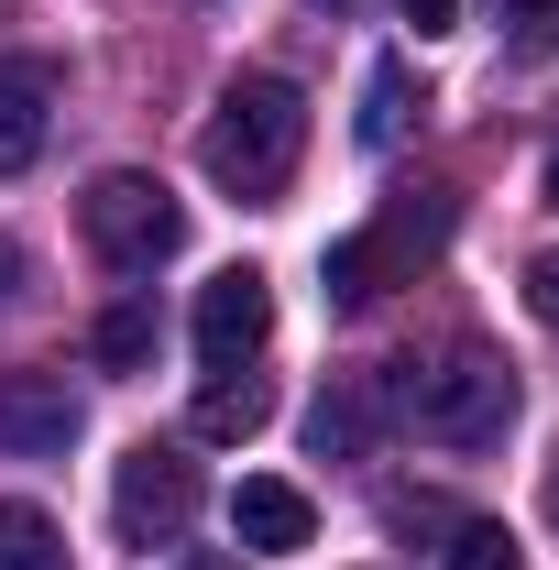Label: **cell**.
I'll return each instance as SVG.
<instances>
[{
    "instance_id": "6da1fadb",
    "label": "cell",
    "mask_w": 559,
    "mask_h": 570,
    "mask_svg": "<svg viewBox=\"0 0 559 570\" xmlns=\"http://www.w3.org/2000/svg\"><path fill=\"white\" fill-rule=\"evenodd\" d=\"M296 154H307V99H296L285 77H231L219 110H209V132H198L209 187H231V198H285Z\"/></svg>"
},
{
    "instance_id": "7a4b0ae2",
    "label": "cell",
    "mask_w": 559,
    "mask_h": 570,
    "mask_svg": "<svg viewBox=\"0 0 559 570\" xmlns=\"http://www.w3.org/2000/svg\"><path fill=\"white\" fill-rule=\"evenodd\" d=\"M395 417L418 428V439H439V450H493L516 428V362L483 352V341H450L439 362H406Z\"/></svg>"
},
{
    "instance_id": "3957f363",
    "label": "cell",
    "mask_w": 559,
    "mask_h": 570,
    "mask_svg": "<svg viewBox=\"0 0 559 570\" xmlns=\"http://www.w3.org/2000/svg\"><path fill=\"white\" fill-rule=\"evenodd\" d=\"M77 230H88V253H99L110 275H154V264L187 242V209L165 198V176H143V165H110V176H88V198H77Z\"/></svg>"
},
{
    "instance_id": "277c9868",
    "label": "cell",
    "mask_w": 559,
    "mask_h": 570,
    "mask_svg": "<svg viewBox=\"0 0 559 570\" xmlns=\"http://www.w3.org/2000/svg\"><path fill=\"white\" fill-rule=\"evenodd\" d=\"M198 461L176 450V439H143V450H121V483H110V527L133 538V549H176L187 527H198Z\"/></svg>"
},
{
    "instance_id": "5b68a950",
    "label": "cell",
    "mask_w": 559,
    "mask_h": 570,
    "mask_svg": "<svg viewBox=\"0 0 559 570\" xmlns=\"http://www.w3.org/2000/svg\"><path fill=\"white\" fill-rule=\"evenodd\" d=\"M439 230H450V209H439V198H428V209H384L373 230H351L341 253H330V307H373V296H384V275H395L406 253H428Z\"/></svg>"
},
{
    "instance_id": "8992f818",
    "label": "cell",
    "mask_w": 559,
    "mask_h": 570,
    "mask_svg": "<svg viewBox=\"0 0 559 570\" xmlns=\"http://www.w3.org/2000/svg\"><path fill=\"white\" fill-rule=\"evenodd\" d=\"M88 406L67 373H0V461H67Z\"/></svg>"
},
{
    "instance_id": "52a82bcc",
    "label": "cell",
    "mask_w": 559,
    "mask_h": 570,
    "mask_svg": "<svg viewBox=\"0 0 559 570\" xmlns=\"http://www.w3.org/2000/svg\"><path fill=\"white\" fill-rule=\"evenodd\" d=\"M264 341H275V285L253 275V264H231V275L198 285V362L209 373H242Z\"/></svg>"
},
{
    "instance_id": "ba28073f",
    "label": "cell",
    "mask_w": 559,
    "mask_h": 570,
    "mask_svg": "<svg viewBox=\"0 0 559 570\" xmlns=\"http://www.w3.org/2000/svg\"><path fill=\"white\" fill-rule=\"evenodd\" d=\"M384 417H395V384L384 373H330V395L307 406V450L318 461H362L384 439Z\"/></svg>"
},
{
    "instance_id": "9c48e42d",
    "label": "cell",
    "mask_w": 559,
    "mask_h": 570,
    "mask_svg": "<svg viewBox=\"0 0 559 570\" xmlns=\"http://www.w3.org/2000/svg\"><path fill=\"white\" fill-rule=\"evenodd\" d=\"M45 121H56V67L45 56H11L0 67V176H22L45 154Z\"/></svg>"
},
{
    "instance_id": "30bf717a",
    "label": "cell",
    "mask_w": 559,
    "mask_h": 570,
    "mask_svg": "<svg viewBox=\"0 0 559 570\" xmlns=\"http://www.w3.org/2000/svg\"><path fill=\"white\" fill-rule=\"evenodd\" d=\"M307 527H318V515H307V494H296V483H275V472H253V483L231 494V538H242V549H264V560L307 549Z\"/></svg>"
},
{
    "instance_id": "8fae6325",
    "label": "cell",
    "mask_w": 559,
    "mask_h": 570,
    "mask_svg": "<svg viewBox=\"0 0 559 570\" xmlns=\"http://www.w3.org/2000/svg\"><path fill=\"white\" fill-rule=\"evenodd\" d=\"M275 417V384L242 362V373H209L198 384V439H253V428Z\"/></svg>"
},
{
    "instance_id": "7c38bea8",
    "label": "cell",
    "mask_w": 559,
    "mask_h": 570,
    "mask_svg": "<svg viewBox=\"0 0 559 570\" xmlns=\"http://www.w3.org/2000/svg\"><path fill=\"white\" fill-rule=\"evenodd\" d=\"M0 570H67V538L45 504H11L0 494Z\"/></svg>"
},
{
    "instance_id": "4fadbf2b",
    "label": "cell",
    "mask_w": 559,
    "mask_h": 570,
    "mask_svg": "<svg viewBox=\"0 0 559 570\" xmlns=\"http://www.w3.org/2000/svg\"><path fill=\"white\" fill-rule=\"evenodd\" d=\"M88 352H99V373H143V362H154V296H121V307L88 330Z\"/></svg>"
},
{
    "instance_id": "5bb4252c",
    "label": "cell",
    "mask_w": 559,
    "mask_h": 570,
    "mask_svg": "<svg viewBox=\"0 0 559 570\" xmlns=\"http://www.w3.org/2000/svg\"><path fill=\"white\" fill-rule=\"evenodd\" d=\"M406 110H428V99H418V77L384 56V67L362 77V142H395V132H406Z\"/></svg>"
},
{
    "instance_id": "9a60e30c",
    "label": "cell",
    "mask_w": 559,
    "mask_h": 570,
    "mask_svg": "<svg viewBox=\"0 0 559 570\" xmlns=\"http://www.w3.org/2000/svg\"><path fill=\"white\" fill-rule=\"evenodd\" d=\"M450 570H527V549H516V527L461 515V527H450Z\"/></svg>"
},
{
    "instance_id": "2e32d148",
    "label": "cell",
    "mask_w": 559,
    "mask_h": 570,
    "mask_svg": "<svg viewBox=\"0 0 559 570\" xmlns=\"http://www.w3.org/2000/svg\"><path fill=\"white\" fill-rule=\"evenodd\" d=\"M504 45L516 56H559V0H504Z\"/></svg>"
},
{
    "instance_id": "e0dca14e",
    "label": "cell",
    "mask_w": 559,
    "mask_h": 570,
    "mask_svg": "<svg viewBox=\"0 0 559 570\" xmlns=\"http://www.w3.org/2000/svg\"><path fill=\"white\" fill-rule=\"evenodd\" d=\"M527 307H538V330H559V242L527 264Z\"/></svg>"
},
{
    "instance_id": "ac0fdd59",
    "label": "cell",
    "mask_w": 559,
    "mask_h": 570,
    "mask_svg": "<svg viewBox=\"0 0 559 570\" xmlns=\"http://www.w3.org/2000/svg\"><path fill=\"white\" fill-rule=\"evenodd\" d=\"M395 11H406L418 33H450V22H461V0H395Z\"/></svg>"
},
{
    "instance_id": "d6986e66",
    "label": "cell",
    "mask_w": 559,
    "mask_h": 570,
    "mask_svg": "<svg viewBox=\"0 0 559 570\" xmlns=\"http://www.w3.org/2000/svg\"><path fill=\"white\" fill-rule=\"evenodd\" d=\"M11 296H22V253L0 242V307H11Z\"/></svg>"
},
{
    "instance_id": "ffe728a7",
    "label": "cell",
    "mask_w": 559,
    "mask_h": 570,
    "mask_svg": "<svg viewBox=\"0 0 559 570\" xmlns=\"http://www.w3.org/2000/svg\"><path fill=\"white\" fill-rule=\"evenodd\" d=\"M176 570H242V560H219V549H187V560H176Z\"/></svg>"
},
{
    "instance_id": "44dd1931",
    "label": "cell",
    "mask_w": 559,
    "mask_h": 570,
    "mask_svg": "<svg viewBox=\"0 0 559 570\" xmlns=\"http://www.w3.org/2000/svg\"><path fill=\"white\" fill-rule=\"evenodd\" d=\"M549 527H559V461H549Z\"/></svg>"
},
{
    "instance_id": "7402d4cb",
    "label": "cell",
    "mask_w": 559,
    "mask_h": 570,
    "mask_svg": "<svg viewBox=\"0 0 559 570\" xmlns=\"http://www.w3.org/2000/svg\"><path fill=\"white\" fill-rule=\"evenodd\" d=\"M549 187H559V154H549Z\"/></svg>"
}]
</instances>
